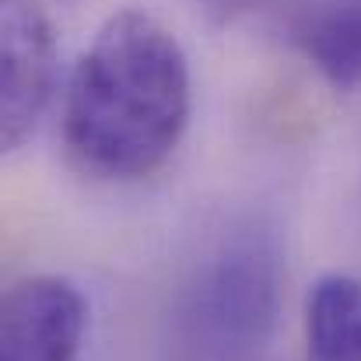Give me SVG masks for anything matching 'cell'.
I'll return each instance as SVG.
<instances>
[{
    "mask_svg": "<svg viewBox=\"0 0 361 361\" xmlns=\"http://www.w3.org/2000/svg\"><path fill=\"white\" fill-rule=\"evenodd\" d=\"M88 305L78 284L35 274L4 295L0 361H74L85 341Z\"/></svg>",
    "mask_w": 361,
    "mask_h": 361,
    "instance_id": "277c9868",
    "label": "cell"
},
{
    "mask_svg": "<svg viewBox=\"0 0 361 361\" xmlns=\"http://www.w3.org/2000/svg\"><path fill=\"white\" fill-rule=\"evenodd\" d=\"M305 358L361 361V281L326 274L305 298Z\"/></svg>",
    "mask_w": 361,
    "mask_h": 361,
    "instance_id": "8992f818",
    "label": "cell"
},
{
    "mask_svg": "<svg viewBox=\"0 0 361 361\" xmlns=\"http://www.w3.org/2000/svg\"><path fill=\"white\" fill-rule=\"evenodd\" d=\"M56 81V39L35 0H0V137L18 151L39 126Z\"/></svg>",
    "mask_w": 361,
    "mask_h": 361,
    "instance_id": "3957f363",
    "label": "cell"
},
{
    "mask_svg": "<svg viewBox=\"0 0 361 361\" xmlns=\"http://www.w3.org/2000/svg\"><path fill=\"white\" fill-rule=\"evenodd\" d=\"M281 256L270 232L235 225L190 267L172 302V361H270Z\"/></svg>",
    "mask_w": 361,
    "mask_h": 361,
    "instance_id": "7a4b0ae2",
    "label": "cell"
},
{
    "mask_svg": "<svg viewBox=\"0 0 361 361\" xmlns=\"http://www.w3.org/2000/svg\"><path fill=\"white\" fill-rule=\"evenodd\" d=\"M190 106V63L179 39L147 11H116L71 74L67 154L92 179H144L183 140Z\"/></svg>",
    "mask_w": 361,
    "mask_h": 361,
    "instance_id": "6da1fadb",
    "label": "cell"
},
{
    "mask_svg": "<svg viewBox=\"0 0 361 361\" xmlns=\"http://www.w3.org/2000/svg\"><path fill=\"white\" fill-rule=\"evenodd\" d=\"M284 39L337 88H361V0H291Z\"/></svg>",
    "mask_w": 361,
    "mask_h": 361,
    "instance_id": "5b68a950",
    "label": "cell"
}]
</instances>
